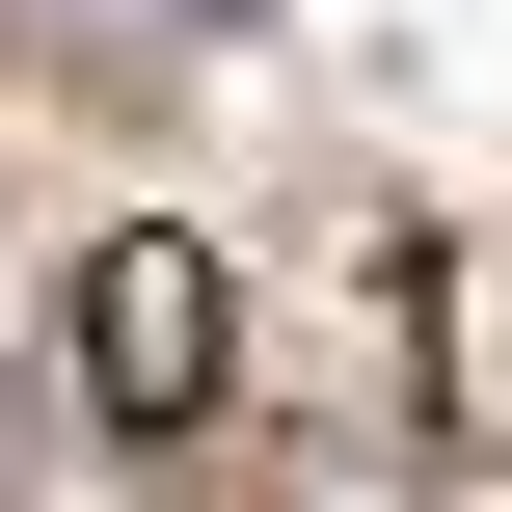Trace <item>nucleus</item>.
Here are the masks:
<instances>
[{
	"label": "nucleus",
	"instance_id": "obj_1",
	"mask_svg": "<svg viewBox=\"0 0 512 512\" xmlns=\"http://www.w3.org/2000/svg\"><path fill=\"white\" fill-rule=\"evenodd\" d=\"M54 405H81V432H135V459H162V432H216V405H243V270H216L189 216H108V243L54 270Z\"/></svg>",
	"mask_w": 512,
	"mask_h": 512
},
{
	"label": "nucleus",
	"instance_id": "obj_2",
	"mask_svg": "<svg viewBox=\"0 0 512 512\" xmlns=\"http://www.w3.org/2000/svg\"><path fill=\"white\" fill-rule=\"evenodd\" d=\"M27 27H54V54H216L243 0H27Z\"/></svg>",
	"mask_w": 512,
	"mask_h": 512
},
{
	"label": "nucleus",
	"instance_id": "obj_3",
	"mask_svg": "<svg viewBox=\"0 0 512 512\" xmlns=\"http://www.w3.org/2000/svg\"><path fill=\"white\" fill-rule=\"evenodd\" d=\"M486 324H512V270H486ZM486 405H512V351H486Z\"/></svg>",
	"mask_w": 512,
	"mask_h": 512
}]
</instances>
